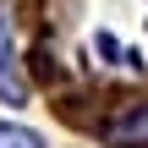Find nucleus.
Here are the masks:
<instances>
[{
  "mask_svg": "<svg viewBox=\"0 0 148 148\" xmlns=\"http://www.w3.org/2000/svg\"><path fill=\"white\" fill-rule=\"evenodd\" d=\"M104 143L115 148H148V104H126L121 115L104 121Z\"/></svg>",
  "mask_w": 148,
  "mask_h": 148,
  "instance_id": "f257e3e1",
  "label": "nucleus"
},
{
  "mask_svg": "<svg viewBox=\"0 0 148 148\" xmlns=\"http://www.w3.org/2000/svg\"><path fill=\"white\" fill-rule=\"evenodd\" d=\"M0 93L5 99H22L27 93V82H22V71H16V44H11V27L0 22Z\"/></svg>",
  "mask_w": 148,
  "mask_h": 148,
  "instance_id": "f03ea898",
  "label": "nucleus"
},
{
  "mask_svg": "<svg viewBox=\"0 0 148 148\" xmlns=\"http://www.w3.org/2000/svg\"><path fill=\"white\" fill-rule=\"evenodd\" d=\"M0 148H38V137H33L27 126H5V121H0Z\"/></svg>",
  "mask_w": 148,
  "mask_h": 148,
  "instance_id": "7ed1b4c3",
  "label": "nucleus"
}]
</instances>
